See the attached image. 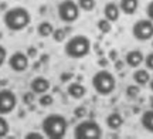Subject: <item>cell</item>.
I'll list each match as a JSON object with an SVG mask.
<instances>
[{
  "instance_id": "1",
  "label": "cell",
  "mask_w": 153,
  "mask_h": 139,
  "mask_svg": "<svg viewBox=\"0 0 153 139\" xmlns=\"http://www.w3.org/2000/svg\"><path fill=\"white\" fill-rule=\"evenodd\" d=\"M31 22V16L26 7H11L4 13L3 23L10 31H22Z\"/></svg>"
},
{
  "instance_id": "38",
  "label": "cell",
  "mask_w": 153,
  "mask_h": 139,
  "mask_svg": "<svg viewBox=\"0 0 153 139\" xmlns=\"http://www.w3.org/2000/svg\"><path fill=\"white\" fill-rule=\"evenodd\" d=\"M0 84H1V83H0Z\"/></svg>"
},
{
  "instance_id": "10",
  "label": "cell",
  "mask_w": 153,
  "mask_h": 139,
  "mask_svg": "<svg viewBox=\"0 0 153 139\" xmlns=\"http://www.w3.org/2000/svg\"><path fill=\"white\" fill-rule=\"evenodd\" d=\"M143 61H145V56H143V53L140 50H131L126 53L125 56L126 65H129L132 68H137L142 65Z\"/></svg>"
},
{
  "instance_id": "26",
  "label": "cell",
  "mask_w": 153,
  "mask_h": 139,
  "mask_svg": "<svg viewBox=\"0 0 153 139\" xmlns=\"http://www.w3.org/2000/svg\"><path fill=\"white\" fill-rule=\"evenodd\" d=\"M145 67L148 68L149 71H153V51H150L149 54L145 56Z\"/></svg>"
},
{
  "instance_id": "34",
  "label": "cell",
  "mask_w": 153,
  "mask_h": 139,
  "mask_svg": "<svg viewBox=\"0 0 153 139\" xmlns=\"http://www.w3.org/2000/svg\"><path fill=\"white\" fill-rule=\"evenodd\" d=\"M123 64H125L123 61H120V60H116V61H115V68H116V70L119 71V70H122V68H123Z\"/></svg>"
},
{
  "instance_id": "31",
  "label": "cell",
  "mask_w": 153,
  "mask_h": 139,
  "mask_svg": "<svg viewBox=\"0 0 153 139\" xmlns=\"http://www.w3.org/2000/svg\"><path fill=\"white\" fill-rule=\"evenodd\" d=\"M71 78H72V74H71V72H62V74H61V81H62V83L70 81Z\"/></svg>"
},
{
  "instance_id": "17",
  "label": "cell",
  "mask_w": 153,
  "mask_h": 139,
  "mask_svg": "<svg viewBox=\"0 0 153 139\" xmlns=\"http://www.w3.org/2000/svg\"><path fill=\"white\" fill-rule=\"evenodd\" d=\"M140 123H142L145 131L153 134V108L143 112L142 117H140Z\"/></svg>"
},
{
  "instance_id": "5",
  "label": "cell",
  "mask_w": 153,
  "mask_h": 139,
  "mask_svg": "<svg viewBox=\"0 0 153 139\" xmlns=\"http://www.w3.org/2000/svg\"><path fill=\"white\" fill-rule=\"evenodd\" d=\"M74 138L75 139H101L102 138V128L94 119L82 121L74 129Z\"/></svg>"
},
{
  "instance_id": "14",
  "label": "cell",
  "mask_w": 153,
  "mask_h": 139,
  "mask_svg": "<svg viewBox=\"0 0 153 139\" xmlns=\"http://www.w3.org/2000/svg\"><path fill=\"white\" fill-rule=\"evenodd\" d=\"M132 78H133L135 84H137V85H140V87H142V85L149 84V81H150V74H149L148 68H139L137 67L136 70L133 71Z\"/></svg>"
},
{
  "instance_id": "7",
  "label": "cell",
  "mask_w": 153,
  "mask_h": 139,
  "mask_svg": "<svg viewBox=\"0 0 153 139\" xmlns=\"http://www.w3.org/2000/svg\"><path fill=\"white\" fill-rule=\"evenodd\" d=\"M132 36L137 41H149L153 39V22L150 19H140L132 26Z\"/></svg>"
},
{
  "instance_id": "11",
  "label": "cell",
  "mask_w": 153,
  "mask_h": 139,
  "mask_svg": "<svg viewBox=\"0 0 153 139\" xmlns=\"http://www.w3.org/2000/svg\"><path fill=\"white\" fill-rule=\"evenodd\" d=\"M30 88L36 95H41L45 94L50 89V81L45 77H36L30 83Z\"/></svg>"
},
{
  "instance_id": "36",
  "label": "cell",
  "mask_w": 153,
  "mask_h": 139,
  "mask_svg": "<svg viewBox=\"0 0 153 139\" xmlns=\"http://www.w3.org/2000/svg\"><path fill=\"white\" fill-rule=\"evenodd\" d=\"M106 60H99V64H101V65H102V67H105V65H106Z\"/></svg>"
},
{
  "instance_id": "4",
  "label": "cell",
  "mask_w": 153,
  "mask_h": 139,
  "mask_svg": "<svg viewBox=\"0 0 153 139\" xmlns=\"http://www.w3.org/2000/svg\"><path fill=\"white\" fill-rule=\"evenodd\" d=\"M91 84H92L95 92L101 97H108L116 88V80H115L114 74L108 70H99L95 72L91 80Z\"/></svg>"
},
{
  "instance_id": "8",
  "label": "cell",
  "mask_w": 153,
  "mask_h": 139,
  "mask_svg": "<svg viewBox=\"0 0 153 139\" xmlns=\"http://www.w3.org/2000/svg\"><path fill=\"white\" fill-rule=\"evenodd\" d=\"M17 97L11 89H0V115H9L16 109Z\"/></svg>"
},
{
  "instance_id": "29",
  "label": "cell",
  "mask_w": 153,
  "mask_h": 139,
  "mask_svg": "<svg viewBox=\"0 0 153 139\" xmlns=\"http://www.w3.org/2000/svg\"><path fill=\"white\" fill-rule=\"evenodd\" d=\"M146 16H148V19H150L153 22V0L149 1L148 6H146Z\"/></svg>"
},
{
  "instance_id": "16",
  "label": "cell",
  "mask_w": 153,
  "mask_h": 139,
  "mask_svg": "<svg viewBox=\"0 0 153 139\" xmlns=\"http://www.w3.org/2000/svg\"><path fill=\"white\" fill-rule=\"evenodd\" d=\"M137 7H139V0H120L119 1L120 11L126 16L135 14L137 11Z\"/></svg>"
},
{
  "instance_id": "24",
  "label": "cell",
  "mask_w": 153,
  "mask_h": 139,
  "mask_svg": "<svg viewBox=\"0 0 153 139\" xmlns=\"http://www.w3.org/2000/svg\"><path fill=\"white\" fill-rule=\"evenodd\" d=\"M53 102H54L53 95H48L47 92H45V94H41L40 98H38V104L41 106H50V105H53Z\"/></svg>"
},
{
  "instance_id": "15",
  "label": "cell",
  "mask_w": 153,
  "mask_h": 139,
  "mask_svg": "<svg viewBox=\"0 0 153 139\" xmlns=\"http://www.w3.org/2000/svg\"><path fill=\"white\" fill-rule=\"evenodd\" d=\"M67 92H68V95H70L71 98H74V100H81V98H84L85 94H87V88L79 83H72L68 85Z\"/></svg>"
},
{
  "instance_id": "27",
  "label": "cell",
  "mask_w": 153,
  "mask_h": 139,
  "mask_svg": "<svg viewBox=\"0 0 153 139\" xmlns=\"http://www.w3.org/2000/svg\"><path fill=\"white\" fill-rule=\"evenodd\" d=\"M74 115L76 118H84L87 115V109H85V106H76L75 109H74Z\"/></svg>"
},
{
  "instance_id": "32",
  "label": "cell",
  "mask_w": 153,
  "mask_h": 139,
  "mask_svg": "<svg viewBox=\"0 0 153 139\" xmlns=\"http://www.w3.org/2000/svg\"><path fill=\"white\" fill-rule=\"evenodd\" d=\"M26 54L28 56V58H34V57L37 56V50H36L34 47H28V50H27Z\"/></svg>"
},
{
  "instance_id": "21",
  "label": "cell",
  "mask_w": 153,
  "mask_h": 139,
  "mask_svg": "<svg viewBox=\"0 0 153 139\" xmlns=\"http://www.w3.org/2000/svg\"><path fill=\"white\" fill-rule=\"evenodd\" d=\"M78 6H79V9L84 11H92L95 9V0H78L76 1Z\"/></svg>"
},
{
  "instance_id": "37",
  "label": "cell",
  "mask_w": 153,
  "mask_h": 139,
  "mask_svg": "<svg viewBox=\"0 0 153 139\" xmlns=\"http://www.w3.org/2000/svg\"><path fill=\"white\" fill-rule=\"evenodd\" d=\"M150 100H152V105H153V98H150Z\"/></svg>"
},
{
  "instance_id": "13",
  "label": "cell",
  "mask_w": 153,
  "mask_h": 139,
  "mask_svg": "<svg viewBox=\"0 0 153 139\" xmlns=\"http://www.w3.org/2000/svg\"><path fill=\"white\" fill-rule=\"evenodd\" d=\"M106 122V126L111 129V131H118V129L122 128L123 125V117L120 115L119 112H111L109 115L105 119Z\"/></svg>"
},
{
  "instance_id": "23",
  "label": "cell",
  "mask_w": 153,
  "mask_h": 139,
  "mask_svg": "<svg viewBox=\"0 0 153 139\" xmlns=\"http://www.w3.org/2000/svg\"><path fill=\"white\" fill-rule=\"evenodd\" d=\"M67 37V30L64 28H55L53 31V39H54L55 43H62Z\"/></svg>"
},
{
  "instance_id": "33",
  "label": "cell",
  "mask_w": 153,
  "mask_h": 139,
  "mask_svg": "<svg viewBox=\"0 0 153 139\" xmlns=\"http://www.w3.org/2000/svg\"><path fill=\"white\" fill-rule=\"evenodd\" d=\"M109 58L112 60V61H116V60H118V51H116V50H111Z\"/></svg>"
},
{
  "instance_id": "30",
  "label": "cell",
  "mask_w": 153,
  "mask_h": 139,
  "mask_svg": "<svg viewBox=\"0 0 153 139\" xmlns=\"http://www.w3.org/2000/svg\"><path fill=\"white\" fill-rule=\"evenodd\" d=\"M26 139H43V135L38 132H30L26 135Z\"/></svg>"
},
{
  "instance_id": "18",
  "label": "cell",
  "mask_w": 153,
  "mask_h": 139,
  "mask_svg": "<svg viewBox=\"0 0 153 139\" xmlns=\"http://www.w3.org/2000/svg\"><path fill=\"white\" fill-rule=\"evenodd\" d=\"M53 31H54V27L50 22H41L37 26V33L40 37H50L53 36Z\"/></svg>"
},
{
  "instance_id": "9",
  "label": "cell",
  "mask_w": 153,
  "mask_h": 139,
  "mask_svg": "<svg viewBox=\"0 0 153 139\" xmlns=\"http://www.w3.org/2000/svg\"><path fill=\"white\" fill-rule=\"evenodd\" d=\"M9 67L16 72H23L28 68V56L23 51H16L9 57Z\"/></svg>"
},
{
  "instance_id": "35",
  "label": "cell",
  "mask_w": 153,
  "mask_h": 139,
  "mask_svg": "<svg viewBox=\"0 0 153 139\" xmlns=\"http://www.w3.org/2000/svg\"><path fill=\"white\" fill-rule=\"evenodd\" d=\"M149 89L153 92V78H150V81H149Z\"/></svg>"
},
{
  "instance_id": "20",
  "label": "cell",
  "mask_w": 153,
  "mask_h": 139,
  "mask_svg": "<svg viewBox=\"0 0 153 139\" xmlns=\"http://www.w3.org/2000/svg\"><path fill=\"white\" fill-rule=\"evenodd\" d=\"M140 94V85H137V84H132V85H128L126 87V97L128 98H136L137 95Z\"/></svg>"
},
{
  "instance_id": "25",
  "label": "cell",
  "mask_w": 153,
  "mask_h": 139,
  "mask_svg": "<svg viewBox=\"0 0 153 139\" xmlns=\"http://www.w3.org/2000/svg\"><path fill=\"white\" fill-rule=\"evenodd\" d=\"M34 100H36V94H34L33 91H28V92H26V94L23 95V102L26 105H31L34 102Z\"/></svg>"
},
{
  "instance_id": "28",
  "label": "cell",
  "mask_w": 153,
  "mask_h": 139,
  "mask_svg": "<svg viewBox=\"0 0 153 139\" xmlns=\"http://www.w3.org/2000/svg\"><path fill=\"white\" fill-rule=\"evenodd\" d=\"M6 58H7V50H6L3 45L0 44V67L6 62Z\"/></svg>"
},
{
  "instance_id": "22",
  "label": "cell",
  "mask_w": 153,
  "mask_h": 139,
  "mask_svg": "<svg viewBox=\"0 0 153 139\" xmlns=\"http://www.w3.org/2000/svg\"><path fill=\"white\" fill-rule=\"evenodd\" d=\"M9 131H10V125L7 122V119L4 118V115H0V138L7 136Z\"/></svg>"
},
{
  "instance_id": "19",
  "label": "cell",
  "mask_w": 153,
  "mask_h": 139,
  "mask_svg": "<svg viewBox=\"0 0 153 139\" xmlns=\"http://www.w3.org/2000/svg\"><path fill=\"white\" fill-rule=\"evenodd\" d=\"M97 27L102 34H108L112 31V22H109L108 19H99L97 23Z\"/></svg>"
},
{
  "instance_id": "3",
  "label": "cell",
  "mask_w": 153,
  "mask_h": 139,
  "mask_svg": "<svg viewBox=\"0 0 153 139\" xmlns=\"http://www.w3.org/2000/svg\"><path fill=\"white\" fill-rule=\"evenodd\" d=\"M91 51V40L84 34H76L68 40L64 47V53L67 57L72 60H79L87 57Z\"/></svg>"
},
{
  "instance_id": "6",
  "label": "cell",
  "mask_w": 153,
  "mask_h": 139,
  "mask_svg": "<svg viewBox=\"0 0 153 139\" xmlns=\"http://www.w3.org/2000/svg\"><path fill=\"white\" fill-rule=\"evenodd\" d=\"M79 6L74 0H62L58 4V17L64 23H74L79 17Z\"/></svg>"
},
{
  "instance_id": "12",
  "label": "cell",
  "mask_w": 153,
  "mask_h": 139,
  "mask_svg": "<svg viewBox=\"0 0 153 139\" xmlns=\"http://www.w3.org/2000/svg\"><path fill=\"white\" fill-rule=\"evenodd\" d=\"M120 9H119V4H116L115 1H108L104 7V17L108 19L109 22H118L119 20V16H120Z\"/></svg>"
},
{
  "instance_id": "2",
  "label": "cell",
  "mask_w": 153,
  "mask_h": 139,
  "mask_svg": "<svg viewBox=\"0 0 153 139\" xmlns=\"http://www.w3.org/2000/svg\"><path fill=\"white\" fill-rule=\"evenodd\" d=\"M44 135L50 139H62L67 134L68 123L67 119L60 114H50L43 119L41 123Z\"/></svg>"
}]
</instances>
